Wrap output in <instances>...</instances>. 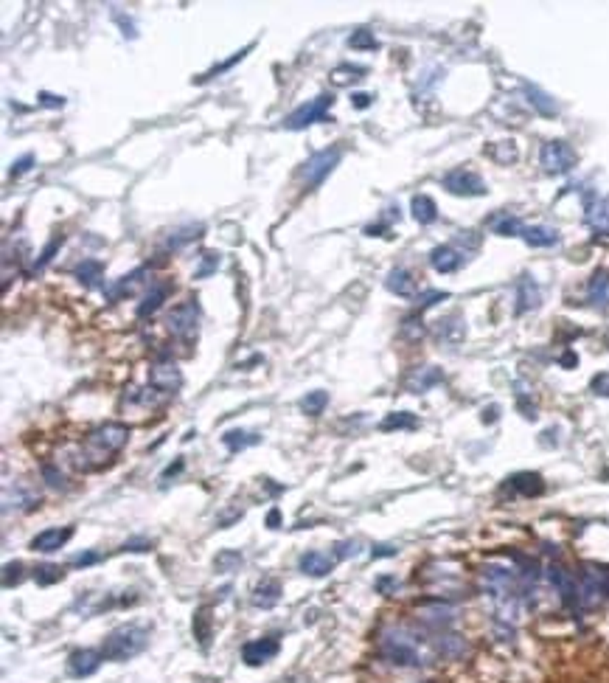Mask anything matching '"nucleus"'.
<instances>
[{
    "mask_svg": "<svg viewBox=\"0 0 609 683\" xmlns=\"http://www.w3.org/2000/svg\"><path fill=\"white\" fill-rule=\"evenodd\" d=\"M278 638L276 636H267V638H256V641H248L245 647H241V661H245L248 667H261L267 664L270 658L278 656Z\"/></svg>",
    "mask_w": 609,
    "mask_h": 683,
    "instance_id": "9d476101",
    "label": "nucleus"
},
{
    "mask_svg": "<svg viewBox=\"0 0 609 683\" xmlns=\"http://www.w3.org/2000/svg\"><path fill=\"white\" fill-rule=\"evenodd\" d=\"M464 338V323L458 315H452L446 321H438V340H446V343H455Z\"/></svg>",
    "mask_w": 609,
    "mask_h": 683,
    "instance_id": "f704fd0d",
    "label": "nucleus"
},
{
    "mask_svg": "<svg viewBox=\"0 0 609 683\" xmlns=\"http://www.w3.org/2000/svg\"><path fill=\"white\" fill-rule=\"evenodd\" d=\"M575 363H578V358H575V354H573V351H567V354H564V358H562V366H575Z\"/></svg>",
    "mask_w": 609,
    "mask_h": 683,
    "instance_id": "0e129e2a",
    "label": "nucleus"
},
{
    "mask_svg": "<svg viewBox=\"0 0 609 683\" xmlns=\"http://www.w3.org/2000/svg\"><path fill=\"white\" fill-rule=\"evenodd\" d=\"M32 163H34V155H23V158H17V161L12 163V177L25 174L28 169H32Z\"/></svg>",
    "mask_w": 609,
    "mask_h": 683,
    "instance_id": "864d4df0",
    "label": "nucleus"
},
{
    "mask_svg": "<svg viewBox=\"0 0 609 683\" xmlns=\"http://www.w3.org/2000/svg\"><path fill=\"white\" fill-rule=\"evenodd\" d=\"M340 163V150L337 146H331V150H323V152H315L307 163H303V169H300V177H303V183L307 186H320L326 177H329V172Z\"/></svg>",
    "mask_w": 609,
    "mask_h": 683,
    "instance_id": "0eeeda50",
    "label": "nucleus"
},
{
    "mask_svg": "<svg viewBox=\"0 0 609 683\" xmlns=\"http://www.w3.org/2000/svg\"><path fill=\"white\" fill-rule=\"evenodd\" d=\"M421 621L427 627H435V630H444V627H449L452 621H455V616H452V607L449 605H441V602H435V605H427V607H421Z\"/></svg>",
    "mask_w": 609,
    "mask_h": 683,
    "instance_id": "a878e982",
    "label": "nucleus"
},
{
    "mask_svg": "<svg viewBox=\"0 0 609 683\" xmlns=\"http://www.w3.org/2000/svg\"><path fill=\"white\" fill-rule=\"evenodd\" d=\"M385 287L393 295H402V299H413L416 295V279H413L410 270H405V267H393V270L387 273V279H385Z\"/></svg>",
    "mask_w": 609,
    "mask_h": 683,
    "instance_id": "aec40b11",
    "label": "nucleus"
},
{
    "mask_svg": "<svg viewBox=\"0 0 609 683\" xmlns=\"http://www.w3.org/2000/svg\"><path fill=\"white\" fill-rule=\"evenodd\" d=\"M396 554H399V548H396V546H387V543H382V546H374L371 548V557H396Z\"/></svg>",
    "mask_w": 609,
    "mask_h": 683,
    "instance_id": "6e6d98bb",
    "label": "nucleus"
},
{
    "mask_svg": "<svg viewBox=\"0 0 609 683\" xmlns=\"http://www.w3.org/2000/svg\"><path fill=\"white\" fill-rule=\"evenodd\" d=\"M587 299H590V304L598 307V310L609 307V273H606V270H595V273H593V279H590V284H587Z\"/></svg>",
    "mask_w": 609,
    "mask_h": 683,
    "instance_id": "4be33fe9",
    "label": "nucleus"
},
{
    "mask_svg": "<svg viewBox=\"0 0 609 683\" xmlns=\"http://www.w3.org/2000/svg\"><path fill=\"white\" fill-rule=\"evenodd\" d=\"M379 649L382 656L396 664V667H418L421 664V656L416 649V638L407 633V630H385L382 638H379Z\"/></svg>",
    "mask_w": 609,
    "mask_h": 683,
    "instance_id": "7ed1b4c3",
    "label": "nucleus"
},
{
    "mask_svg": "<svg viewBox=\"0 0 609 683\" xmlns=\"http://www.w3.org/2000/svg\"><path fill=\"white\" fill-rule=\"evenodd\" d=\"M219 264H222V253H217V251H202V253H200V267L194 270V279H208L211 273L219 270Z\"/></svg>",
    "mask_w": 609,
    "mask_h": 683,
    "instance_id": "c9c22d12",
    "label": "nucleus"
},
{
    "mask_svg": "<svg viewBox=\"0 0 609 683\" xmlns=\"http://www.w3.org/2000/svg\"><path fill=\"white\" fill-rule=\"evenodd\" d=\"M365 76V68L362 65H337L331 71V82L334 84H348L354 79H362Z\"/></svg>",
    "mask_w": 609,
    "mask_h": 683,
    "instance_id": "37998d69",
    "label": "nucleus"
},
{
    "mask_svg": "<svg viewBox=\"0 0 609 683\" xmlns=\"http://www.w3.org/2000/svg\"><path fill=\"white\" fill-rule=\"evenodd\" d=\"M241 562H245V557H241L239 551L225 548V551H219V554H217V559H214V568H217L219 574H230V571H239Z\"/></svg>",
    "mask_w": 609,
    "mask_h": 683,
    "instance_id": "4c0bfd02",
    "label": "nucleus"
},
{
    "mask_svg": "<svg viewBox=\"0 0 609 683\" xmlns=\"http://www.w3.org/2000/svg\"><path fill=\"white\" fill-rule=\"evenodd\" d=\"M331 104H334V96H331V93H320L318 99H312V102H307V104H300L298 110H292V113L287 115L284 127H287V130H295V132H298V130H307V127L323 121L326 113L331 110Z\"/></svg>",
    "mask_w": 609,
    "mask_h": 683,
    "instance_id": "20e7f679",
    "label": "nucleus"
},
{
    "mask_svg": "<svg viewBox=\"0 0 609 683\" xmlns=\"http://www.w3.org/2000/svg\"><path fill=\"white\" fill-rule=\"evenodd\" d=\"M197 321H200V307L197 301H186L177 304L169 318H166V329L171 338H191L197 332Z\"/></svg>",
    "mask_w": 609,
    "mask_h": 683,
    "instance_id": "6e6552de",
    "label": "nucleus"
},
{
    "mask_svg": "<svg viewBox=\"0 0 609 683\" xmlns=\"http://www.w3.org/2000/svg\"><path fill=\"white\" fill-rule=\"evenodd\" d=\"M508 484L514 487V492H520L525 498H534V495L545 492V481H542V475H536V472H516V475H511Z\"/></svg>",
    "mask_w": 609,
    "mask_h": 683,
    "instance_id": "bb28decb",
    "label": "nucleus"
},
{
    "mask_svg": "<svg viewBox=\"0 0 609 683\" xmlns=\"http://www.w3.org/2000/svg\"><path fill=\"white\" fill-rule=\"evenodd\" d=\"M73 537V526H65V529H45L40 531L37 537L32 540V548L34 551H43V554H51V551H59L68 540Z\"/></svg>",
    "mask_w": 609,
    "mask_h": 683,
    "instance_id": "dca6fc26",
    "label": "nucleus"
},
{
    "mask_svg": "<svg viewBox=\"0 0 609 683\" xmlns=\"http://www.w3.org/2000/svg\"><path fill=\"white\" fill-rule=\"evenodd\" d=\"M62 242H65V236H62V233H56L53 240H51V242L45 245V251L40 253V259L34 262V270H43V267H45V264H48V262L53 259V253H56L59 248H62Z\"/></svg>",
    "mask_w": 609,
    "mask_h": 683,
    "instance_id": "a18cd8bd",
    "label": "nucleus"
},
{
    "mask_svg": "<svg viewBox=\"0 0 609 683\" xmlns=\"http://www.w3.org/2000/svg\"><path fill=\"white\" fill-rule=\"evenodd\" d=\"M171 292V284L169 281H155L149 290H146V295H143V301L138 304V318H152L160 307H163V301H166V295Z\"/></svg>",
    "mask_w": 609,
    "mask_h": 683,
    "instance_id": "6ab92c4d",
    "label": "nucleus"
},
{
    "mask_svg": "<svg viewBox=\"0 0 609 683\" xmlns=\"http://www.w3.org/2000/svg\"><path fill=\"white\" fill-rule=\"evenodd\" d=\"M539 163L547 174H567L575 166V152L567 141H547L539 150Z\"/></svg>",
    "mask_w": 609,
    "mask_h": 683,
    "instance_id": "39448f33",
    "label": "nucleus"
},
{
    "mask_svg": "<svg viewBox=\"0 0 609 683\" xmlns=\"http://www.w3.org/2000/svg\"><path fill=\"white\" fill-rule=\"evenodd\" d=\"M326 405H329V394L326 391H309L307 397L300 400V410L309 413V417H320Z\"/></svg>",
    "mask_w": 609,
    "mask_h": 683,
    "instance_id": "e433bc0d",
    "label": "nucleus"
},
{
    "mask_svg": "<svg viewBox=\"0 0 609 683\" xmlns=\"http://www.w3.org/2000/svg\"><path fill=\"white\" fill-rule=\"evenodd\" d=\"M430 264L438 273H455L464 264V253L455 245H438L430 251Z\"/></svg>",
    "mask_w": 609,
    "mask_h": 683,
    "instance_id": "f3484780",
    "label": "nucleus"
},
{
    "mask_svg": "<svg viewBox=\"0 0 609 683\" xmlns=\"http://www.w3.org/2000/svg\"><path fill=\"white\" fill-rule=\"evenodd\" d=\"M104 656L102 649H73L68 656V672L73 678H90L93 672H99Z\"/></svg>",
    "mask_w": 609,
    "mask_h": 683,
    "instance_id": "ddd939ff",
    "label": "nucleus"
},
{
    "mask_svg": "<svg viewBox=\"0 0 609 683\" xmlns=\"http://www.w3.org/2000/svg\"><path fill=\"white\" fill-rule=\"evenodd\" d=\"M489 155L497 163H514L516 161V146H514V141H500V143L489 146Z\"/></svg>",
    "mask_w": 609,
    "mask_h": 683,
    "instance_id": "c03bdc74",
    "label": "nucleus"
},
{
    "mask_svg": "<svg viewBox=\"0 0 609 683\" xmlns=\"http://www.w3.org/2000/svg\"><path fill=\"white\" fill-rule=\"evenodd\" d=\"M200 233H202V225H182V228H177L174 233H169V240H166V248H169V251H180L182 245L194 242Z\"/></svg>",
    "mask_w": 609,
    "mask_h": 683,
    "instance_id": "72a5a7b5",
    "label": "nucleus"
},
{
    "mask_svg": "<svg viewBox=\"0 0 609 683\" xmlns=\"http://www.w3.org/2000/svg\"><path fill=\"white\" fill-rule=\"evenodd\" d=\"M539 301H542V292H539L536 281L528 273H523L516 279V315H525V312L536 310Z\"/></svg>",
    "mask_w": 609,
    "mask_h": 683,
    "instance_id": "2eb2a0df",
    "label": "nucleus"
},
{
    "mask_svg": "<svg viewBox=\"0 0 609 683\" xmlns=\"http://www.w3.org/2000/svg\"><path fill=\"white\" fill-rule=\"evenodd\" d=\"M43 478H45V484L53 487V489H65V487H68V478H65V475L59 472L53 464H43Z\"/></svg>",
    "mask_w": 609,
    "mask_h": 683,
    "instance_id": "49530a36",
    "label": "nucleus"
},
{
    "mask_svg": "<svg viewBox=\"0 0 609 683\" xmlns=\"http://www.w3.org/2000/svg\"><path fill=\"white\" fill-rule=\"evenodd\" d=\"M149 385H152L155 391H160V394H174V391H180V385H182V371H180V366L171 363V360H158L155 366L149 369Z\"/></svg>",
    "mask_w": 609,
    "mask_h": 683,
    "instance_id": "1a4fd4ad",
    "label": "nucleus"
},
{
    "mask_svg": "<svg viewBox=\"0 0 609 683\" xmlns=\"http://www.w3.org/2000/svg\"><path fill=\"white\" fill-rule=\"evenodd\" d=\"M396 588H399V579H396V577H379L377 579V590L379 593H393Z\"/></svg>",
    "mask_w": 609,
    "mask_h": 683,
    "instance_id": "5fc2aeb1",
    "label": "nucleus"
},
{
    "mask_svg": "<svg viewBox=\"0 0 609 683\" xmlns=\"http://www.w3.org/2000/svg\"><path fill=\"white\" fill-rule=\"evenodd\" d=\"M267 526L270 529H281V512L278 509H270L267 512Z\"/></svg>",
    "mask_w": 609,
    "mask_h": 683,
    "instance_id": "680f3d73",
    "label": "nucleus"
},
{
    "mask_svg": "<svg viewBox=\"0 0 609 683\" xmlns=\"http://www.w3.org/2000/svg\"><path fill=\"white\" fill-rule=\"evenodd\" d=\"M444 189L449 194H458V197H483L489 192L483 183V177L472 169H452L449 174H444Z\"/></svg>",
    "mask_w": 609,
    "mask_h": 683,
    "instance_id": "423d86ee",
    "label": "nucleus"
},
{
    "mask_svg": "<svg viewBox=\"0 0 609 683\" xmlns=\"http://www.w3.org/2000/svg\"><path fill=\"white\" fill-rule=\"evenodd\" d=\"M433 649L438 652L441 658H464L466 656V641L461 638V636H452V633H441L435 641H433Z\"/></svg>",
    "mask_w": 609,
    "mask_h": 683,
    "instance_id": "5701e85b",
    "label": "nucleus"
},
{
    "mask_svg": "<svg viewBox=\"0 0 609 683\" xmlns=\"http://www.w3.org/2000/svg\"><path fill=\"white\" fill-rule=\"evenodd\" d=\"M194 638H197L202 647H208V641H211V616H208L205 607H200V610L194 613Z\"/></svg>",
    "mask_w": 609,
    "mask_h": 683,
    "instance_id": "79ce46f5",
    "label": "nucleus"
},
{
    "mask_svg": "<svg viewBox=\"0 0 609 683\" xmlns=\"http://www.w3.org/2000/svg\"><path fill=\"white\" fill-rule=\"evenodd\" d=\"M348 45L357 48V51H377L379 40L374 37V32H368V28H357V32L348 37Z\"/></svg>",
    "mask_w": 609,
    "mask_h": 683,
    "instance_id": "ea45409f",
    "label": "nucleus"
},
{
    "mask_svg": "<svg viewBox=\"0 0 609 683\" xmlns=\"http://www.w3.org/2000/svg\"><path fill=\"white\" fill-rule=\"evenodd\" d=\"M410 211H413V220L421 222V225H430V222L438 220V205H435V200L427 197V194H416V197L410 200Z\"/></svg>",
    "mask_w": 609,
    "mask_h": 683,
    "instance_id": "cd10ccee",
    "label": "nucleus"
},
{
    "mask_svg": "<svg viewBox=\"0 0 609 683\" xmlns=\"http://www.w3.org/2000/svg\"><path fill=\"white\" fill-rule=\"evenodd\" d=\"M441 380H444L441 369H435V366H424V369H416V371L407 377V389H410L413 394H424V391H430L433 385H438Z\"/></svg>",
    "mask_w": 609,
    "mask_h": 683,
    "instance_id": "412c9836",
    "label": "nucleus"
},
{
    "mask_svg": "<svg viewBox=\"0 0 609 683\" xmlns=\"http://www.w3.org/2000/svg\"><path fill=\"white\" fill-rule=\"evenodd\" d=\"M444 299H449V292H444V290H430V292H424V295H418V310H427V307H433V304H438V301H444Z\"/></svg>",
    "mask_w": 609,
    "mask_h": 683,
    "instance_id": "8fccbe9b",
    "label": "nucleus"
},
{
    "mask_svg": "<svg viewBox=\"0 0 609 683\" xmlns=\"http://www.w3.org/2000/svg\"><path fill=\"white\" fill-rule=\"evenodd\" d=\"M523 240H525L531 248H551V245L559 242V231L551 228V225H525Z\"/></svg>",
    "mask_w": 609,
    "mask_h": 683,
    "instance_id": "b1692460",
    "label": "nucleus"
},
{
    "mask_svg": "<svg viewBox=\"0 0 609 683\" xmlns=\"http://www.w3.org/2000/svg\"><path fill=\"white\" fill-rule=\"evenodd\" d=\"M359 554V543L357 540H340L334 543V559H348V557H357Z\"/></svg>",
    "mask_w": 609,
    "mask_h": 683,
    "instance_id": "09e8293b",
    "label": "nucleus"
},
{
    "mask_svg": "<svg viewBox=\"0 0 609 683\" xmlns=\"http://www.w3.org/2000/svg\"><path fill=\"white\" fill-rule=\"evenodd\" d=\"M547 579H551V585L559 590V597L567 607H575L578 605V582L573 579V574L564 568V566H553L547 568Z\"/></svg>",
    "mask_w": 609,
    "mask_h": 683,
    "instance_id": "4468645a",
    "label": "nucleus"
},
{
    "mask_svg": "<svg viewBox=\"0 0 609 683\" xmlns=\"http://www.w3.org/2000/svg\"><path fill=\"white\" fill-rule=\"evenodd\" d=\"M584 220L595 233H609V200L584 192Z\"/></svg>",
    "mask_w": 609,
    "mask_h": 683,
    "instance_id": "f8f14e48",
    "label": "nucleus"
},
{
    "mask_svg": "<svg viewBox=\"0 0 609 683\" xmlns=\"http://www.w3.org/2000/svg\"><path fill=\"white\" fill-rule=\"evenodd\" d=\"M149 548H152L149 540H130V543L121 546V551H149Z\"/></svg>",
    "mask_w": 609,
    "mask_h": 683,
    "instance_id": "bf43d9fd",
    "label": "nucleus"
},
{
    "mask_svg": "<svg viewBox=\"0 0 609 683\" xmlns=\"http://www.w3.org/2000/svg\"><path fill=\"white\" fill-rule=\"evenodd\" d=\"M76 279H79V284H84V287H99L102 279H104V262H99V259H84V262H79V264H76Z\"/></svg>",
    "mask_w": 609,
    "mask_h": 683,
    "instance_id": "c85d7f7f",
    "label": "nucleus"
},
{
    "mask_svg": "<svg viewBox=\"0 0 609 683\" xmlns=\"http://www.w3.org/2000/svg\"><path fill=\"white\" fill-rule=\"evenodd\" d=\"M99 559H102L99 551H82V554L71 557V566H73V568H87V566H96Z\"/></svg>",
    "mask_w": 609,
    "mask_h": 683,
    "instance_id": "3c124183",
    "label": "nucleus"
},
{
    "mask_svg": "<svg viewBox=\"0 0 609 683\" xmlns=\"http://www.w3.org/2000/svg\"><path fill=\"white\" fill-rule=\"evenodd\" d=\"M149 647V633L138 625H124V627H115L104 644H102V656L104 661H130L135 656Z\"/></svg>",
    "mask_w": 609,
    "mask_h": 683,
    "instance_id": "f03ea898",
    "label": "nucleus"
},
{
    "mask_svg": "<svg viewBox=\"0 0 609 683\" xmlns=\"http://www.w3.org/2000/svg\"><path fill=\"white\" fill-rule=\"evenodd\" d=\"M130 441V428L121 425V422H107V425H99L96 430H90L82 441V450H79V461L76 467L79 470H99L104 467L124 444Z\"/></svg>",
    "mask_w": 609,
    "mask_h": 683,
    "instance_id": "f257e3e1",
    "label": "nucleus"
},
{
    "mask_svg": "<svg viewBox=\"0 0 609 683\" xmlns=\"http://www.w3.org/2000/svg\"><path fill=\"white\" fill-rule=\"evenodd\" d=\"M259 441H261V436L253 433V430H228L222 436V444H225L230 453H241V450L253 448V444H259Z\"/></svg>",
    "mask_w": 609,
    "mask_h": 683,
    "instance_id": "c756f323",
    "label": "nucleus"
},
{
    "mask_svg": "<svg viewBox=\"0 0 609 683\" xmlns=\"http://www.w3.org/2000/svg\"><path fill=\"white\" fill-rule=\"evenodd\" d=\"M141 287H152L149 284V267H138L130 276H121L115 284H110L104 290V295H107V301H121L124 295H135Z\"/></svg>",
    "mask_w": 609,
    "mask_h": 683,
    "instance_id": "9b49d317",
    "label": "nucleus"
},
{
    "mask_svg": "<svg viewBox=\"0 0 609 683\" xmlns=\"http://www.w3.org/2000/svg\"><path fill=\"white\" fill-rule=\"evenodd\" d=\"M250 48H253V43H250V45H248V48H241V51H239V54H233V56H230V59H225V62H219V65H214V68H211V71H208V73H202V76H200V79H197V82H200V84H202V82H208V79H214V76H219V73H222V71H230V68H233V65H236V62H241V59H245V56H248V54H250Z\"/></svg>",
    "mask_w": 609,
    "mask_h": 683,
    "instance_id": "a19ab883",
    "label": "nucleus"
},
{
    "mask_svg": "<svg viewBox=\"0 0 609 683\" xmlns=\"http://www.w3.org/2000/svg\"><path fill=\"white\" fill-rule=\"evenodd\" d=\"M62 577H65V571L59 568V566H53V562H43V566L34 568V579H37V585H43V588L59 582Z\"/></svg>",
    "mask_w": 609,
    "mask_h": 683,
    "instance_id": "58836bf2",
    "label": "nucleus"
},
{
    "mask_svg": "<svg viewBox=\"0 0 609 683\" xmlns=\"http://www.w3.org/2000/svg\"><path fill=\"white\" fill-rule=\"evenodd\" d=\"M497 417H500V408L497 405H489L483 410V422H497Z\"/></svg>",
    "mask_w": 609,
    "mask_h": 683,
    "instance_id": "e2e57ef3",
    "label": "nucleus"
},
{
    "mask_svg": "<svg viewBox=\"0 0 609 683\" xmlns=\"http://www.w3.org/2000/svg\"><path fill=\"white\" fill-rule=\"evenodd\" d=\"M351 104H354L357 110H365V107L374 104V96H371V93H354V96H351Z\"/></svg>",
    "mask_w": 609,
    "mask_h": 683,
    "instance_id": "4d7b16f0",
    "label": "nucleus"
},
{
    "mask_svg": "<svg viewBox=\"0 0 609 683\" xmlns=\"http://www.w3.org/2000/svg\"><path fill=\"white\" fill-rule=\"evenodd\" d=\"M177 472H182V459H177L174 464H169L166 470H163V475H160V481H169V478H174Z\"/></svg>",
    "mask_w": 609,
    "mask_h": 683,
    "instance_id": "052dcab7",
    "label": "nucleus"
},
{
    "mask_svg": "<svg viewBox=\"0 0 609 683\" xmlns=\"http://www.w3.org/2000/svg\"><path fill=\"white\" fill-rule=\"evenodd\" d=\"M489 228H492L497 236H523V231H525V225L516 220L514 214H508V211L494 214V217L489 220Z\"/></svg>",
    "mask_w": 609,
    "mask_h": 683,
    "instance_id": "2f4dec72",
    "label": "nucleus"
},
{
    "mask_svg": "<svg viewBox=\"0 0 609 683\" xmlns=\"http://www.w3.org/2000/svg\"><path fill=\"white\" fill-rule=\"evenodd\" d=\"M590 389H593V394H598V397H609V371L595 374L593 382H590Z\"/></svg>",
    "mask_w": 609,
    "mask_h": 683,
    "instance_id": "603ef678",
    "label": "nucleus"
},
{
    "mask_svg": "<svg viewBox=\"0 0 609 683\" xmlns=\"http://www.w3.org/2000/svg\"><path fill=\"white\" fill-rule=\"evenodd\" d=\"M525 96H528V104L536 113H542V115H556L559 113V104L547 96L542 87H536V84H525Z\"/></svg>",
    "mask_w": 609,
    "mask_h": 683,
    "instance_id": "7c9ffc66",
    "label": "nucleus"
},
{
    "mask_svg": "<svg viewBox=\"0 0 609 683\" xmlns=\"http://www.w3.org/2000/svg\"><path fill=\"white\" fill-rule=\"evenodd\" d=\"M43 107H62L65 104V99L62 96H53V93H40V99H37Z\"/></svg>",
    "mask_w": 609,
    "mask_h": 683,
    "instance_id": "13d9d810",
    "label": "nucleus"
},
{
    "mask_svg": "<svg viewBox=\"0 0 609 683\" xmlns=\"http://www.w3.org/2000/svg\"><path fill=\"white\" fill-rule=\"evenodd\" d=\"M23 579V562H6L3 566V588H14Z\"/></svg>",
    "mask_w": 609,
    "mask_h": 683,
    "instance_id": "de8ad7c7",
    "label": "nucleus"
},
{
    "mask_svg": "<svg viewBox=\"0 0 609 683\" xmlns=\"http://www.w3.org/2000/svg\"><path fill=\"white\" fill-rule=\"evenodd\" d=\"M298 568H300V574H307V577H326L334 568V557H329L323 551H307V554H300Z\"/></svg>",
    "mask_w": 609,
    "mask_h": 683,
    "instance_id": "a211bd4d",
    "label": "nucleus"
},
{
    "mask_svg": "<svg viewBox=\"0 0 609 683\" xmlns=\"http://www.w3.org/2000/svg\"><path fill=\"white\" fill-rule=\"evenodd\" d=\"M413 428H418V419H416V413H410V410L387 413V417L382 419V425H379V430H385V433H390V430H413Z\"/></svg>",
    "mask_w": 609,
    "mask_h": 683,
    "instance_id": "473e14b6",
    "label": "nucleus"
},
{
    "mask_svg": "<svg viewBox=\"0 0 609 683\" xmlns=\"http://www.w3.org/2000/svg\"><path fill=\"white\" fill-rule=\"evenodd\" d=\"M278 599H281V582L278 579H267V582L256 585V590H253V605L261 610L276 607Z\"/></svg>",
    "mask_w": 609,
    "mask_h": 683,
    "instance_id": "393cba45",
    "label": "nucleus"
}]
</instances>
